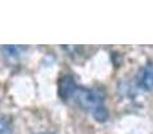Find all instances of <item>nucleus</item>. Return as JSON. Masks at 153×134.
Returning <instances> with one entry per match:
<instances>
[{
    "label": "nucleus",
    "instance_id": "nucleus-1",
    "mask_svg": "<svg viewBox=\"0 0 153 134\" xmlns=\"http://www.w3.org/2000/svg\"><path fill=\"white\" fill-rule=\"evenodd\" d=\"M73 99L78 103L79 107L89 111L94 115V118L100 122L106 121L108 111L103 106V97L100 91L86 87H78Z\"/></svg>",
    "mask_w": 153,
    "mask_h": 134
},
{
    "label": "nucleus",
    "instance_id": "nucleus-2",
    "mask_svg": "<svg viewBox=\"0 0 153 134\" xmlns=\"http://www.w3.org/2000/svg\"><path fill=\"white\" fill-rule=\"evenodd\" d=\"M78 84H76L75 79L73 78L71 75L66 74V75H62L61 79H59V87H58V93L59 97L63 101H69L73 99L78 90Z\"/></svg>",
    "mask_w": 153,
    "mask_h": 134
},
{
    "label": "nucleus",
    "instance_id": "nucleus-3",
    "mask_svg": "<svg viewBox=\"0 0 153 134\" xmlns=\"http://www.w3.org/2000/svg\"><path fill=\"white\" fill-rule=\"evenodd\" d=\"M137 83L143 90H153V63L149 62L138 71Z\"/></svg>",
    "mask_w": 153,
    "mask_h": 134
},
{
    "label": "nucleus",
    "instance_id": "nucleus-4",
    "mask_svg": "<svg viewBox=\"0 0 153 134\" xmlns=\"http://www.w3.org/2000/svg\"><path fill=\"white\" fill-rule=\"evenodd\" d=\"M12 133V122L7 115L0 114V134H11Z\"/></svg>",
    "mask_w": 153,
    "mask_h": 134
},
{
    "label": "nucleus",
    "instance_id": "nucleus-5",
    "mask_svg": "<svg viewBox=\"0 0 153 134\" xmlns=\"http://www.w3.org/2000/svg\"><path fill=\"white\" fill-rule=\"evenodd\" d=\"M40 134H50V133H40Z\"/></svg>",
    "mask_w": 153,
    "mask_h": 134
}]
</instances>
